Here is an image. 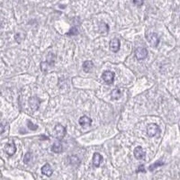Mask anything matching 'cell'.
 I'll return each mask as SVG.
<instances>
[{"label":"cell","instance_id":"1","mask_svg":"<svg viewBox=\"0 0 180 180\" xmlns=\"http://www.w3.org/2000/svg\"><path fill=\"white\" fill-rule=\"evenodd\" d=\"M160 132V129L159 127L155 123H150L148 124L147 127V134L149 137H154Z\"/></svg>","mask_w":180,"mask_h":180},{"label":"cell","instance_id":"2","mask_svg":"<svg viewBox=\"0 0 180 180\" xmlns=\"http://www.w3.org/2000/svg\"><path fill=\"white\" fill-rule=\"evenodd\" d=\"M54 131L55 132L56 136L58 140H61L63 139L66 136V129L60 123L57 124L54 128Z\"/></svg>","mask_w":180,"mask_h":180},{"label":"cell","instance_id":"3","mask_svg":"<svg viewBox=\"0 0 180 180\" xmlns=\"http://www.w3.org/2000/svg\"><path fill=\"white\" fill-rule=\"evenodd\" d=\"M101 77L106 84L110 85L114 82L115 73L113 71H106L103 73Z\"/></svg>","mask_w":180,"mask_h":180},{"label":"cell","instance_id":"4","mask_svg":"<svg viewBox=\"0 0 180 180\" xmlns=\"http://www.w3.org/2000/svg\"><path fill=\"white\" fill-rule=\"evenodd\" d=\"M146 40L153 47H157L159 43V37L156 33H152L148 34L146 37Z\"/></svg>","mask_w":180,"mask_h":180},{"label":"cell","instance_id":"5","mask_svg":"<svg viewBox=\"0 0 180 180\" xmlns=\"http://www.w3.org/2000/svg\"><path fill=\"white\" fill-rule=\"evenodd\" d=\"M41 101L39 98L36 96H33L29 98V104L33 111H37L40 108Z\"/></svg>","mask_w":180,"mask_h":180},{"label":"cell","instance_id":"6","mask_svg":"<svg viewBox=\"0 0 180 180\" xmlns=\"http://www.w3.org/2000/svg\"><path fill=\"white\" fill-rule=\"evenodd\" d=\"M134 54H135V56H136V57L137 58V59L141 60L146 59L148 54V52L145 48L138 47L135 50Z\"/></svg>","mask_w":180,"mask_h":180},{"label":"cell","instance_id":"7","mask_svg":"<svg viewBox=\"0 0 180 180\" xmlns=\"http://www.w3.org/2000/svg\"><path fill=\"white\" fill-rule=\"evenodd\" d=\"M120 42L119 40L117 38L112 39L109 42V47L111 51L113 52H118L120 50Z\"/></svg>","mask_w":180,"mask_h":180},{"label":"cell","instance_id":"8","mask_svg":"<svg viewBox=\"0 0 180 180\" xmlns=\"http://www.w3.org/2000/svg\"><path fill=\"white\" fill-rule=\"evenodd\" d=\"M4 152L9 156H12L17 152V147L14 143H7L4 146Z\"/></svg>","mask_w":180,"mask_h":180},{"label":"cell","instance_id":"9","mask_svg":"<svg viewBox=\"0 0 180 180\" xmlns=\"http://www.w3.org/2000/svg\"><path fill=\"white\" fill-rule=\"evenodd\" d=\"M134 157L138 160H141L144 159L146 156V153L144 151L141 146H137L134 151Z\"/></svg>","mask_w":180,"mask_h":180},{"label":"cell","instance_id":"10","mask_svg":"<svg viewBox=\"0 0 180 180\" xmlns=\"http://www.w3.org/2000/svg\"><path fill=\"white\" fill-rule=\"evenodd\" d=\"M92 122V120L91 119L86 115H84L83 117H80L79 119L80 125L83 128H86V127L91 126Z\"/></svg>","mask_w":180,"mask_h":180},{"label":"cell","instance_id":"11","mask_svg":"<svg viewBox=\"0 0 180 180\" xmlns=\"http://www.w3.org/2000/svg\"><path fill=\"white\" fill-rule=\"evenodd\" d=\"M103 160V157L101 155L98 153H95L93 155V158H92L93 166H95L96 168L99 167L100 164Z\"/></svg>","mask_w":180,"mask_h":180},{"label":"cell","instance_id":"12","mask_svg":"<svg viewBox=\"0 0 180 180\" xmlns=\"http://www.w3.org/2000/svg\"><path fill=\"white\" fill-rule=\"evenodd\" d=\"M41 172L43 175H45L47 177H51L54 171L51 166L48 163H46L41 168Z\"/></svg>","mask_w":180,"mask_h":180},{"label":"cell","instance_id":"13","mask_svg":"<svg viewBox=\"0 0 180 180\" xmlns=\"http://www.w3.org/2000/svg\"><path fill=\"white\" fill-rule=\"evenodd\" d=\"M51 151L56 154H59L63 152V146L60 143V140L56 141L52 145L51 147Z\"/></svg>","mask_w":180,"mask_h":180},{"label":"cell","instance_id":"14","mask_svg":"<svg viewBox=\"0 0 180 180\" xmlns=\"http://www.w3.org/2000/svg\"><path fill=\"white\" fill-rule=\"evenodd\" d=\"M83 71L85 73H89L94 67V63L90 60H87L83 63L82 65Z\"/></svg>","mask_w":180,"mask_h":180},{"label":"cell","instance_id":"15","mask_svg":"<svg viewBox=\"0 0 180 180\" xmlns=\"http://www.w3.org/2000/svg\"><path fill=\"white\" fill-rule=\"evenodd\" d=\"M120 97H121V92L119 89H115L112 91L111 92V97L112 99L118 100Z\"/></svg>","mask_w":180,"mask_h":180},{"label":"cell","instance_id":"16","mask_svg":"<svg viewBox=\"0 0 180 180\" xmlns=\"http://www.w3.org/2000/svg\"><path fill=\"white\" fill-rule=\"evenodd\" d=\"M164 164V162H162V161L158 160V161H157L156 162H155L154 164H152L151 166H149V169L150 171H153L155 169L157 168L158 167L163 166Z\"/></svg>","mask_w":180,"mask_h":180},{"label":"cell","instance_id":"17","mask_svg":"<svg viewBox=\"0 0 180 180\" xmlns=\"http://www.w3.org/2000/svg\"><path fill=\"white\" fill-rule=\"evenodd\" d=\"M79 34V31L77 27H71V29L68 32L66 33V35L68 36H77Z\"/></svg>","mask_w":180,"mask_h":180},{"label":"cell","instance_id":"18","mask_svg":"<svg viewBox=\"0 0 180 180\" xmlns=\"http://www.w3.org/2000/svg\"><path fill=\"white\" fill-rule=\"evenodd\" d=\"M32 154L31 153H27L24 157L23 159V162L25 164H28L29 162L32 160Z\"/></svg>","mask_w":180,"mask_h":180},{"label":"cell","instance_id":"19","mask_svg":"<svg viewBox=\"0 0 180 180\" xmlns=\"http://www.w3.org/2000/svg\"><path fill=\"white\" fill-rule=\"evenodd\" d=\"M27 126H28L29 129H30L32 131H36L38 128V125L34 124L30 120H28V122H27Z\"/></svg>","mask_w":180,"mask_h":180},{"label":"cell","instance_id":"20","mask_svg":"<svg viewBox=\"0 0 180 180\" xmlns=\"http://www.w3.org/2000/svg\"><path fill=\"white\" fill-rule=\"evenodd\" d=\"M133 2L136 6H141L144 4V0H133Z\"/></svg>","mask_w":180,"mask_h":180},{"label":"cell","instance_id":"21","mask_svg":"<svg viewBox=\"0 0 180 180\" xmlns=\"http://www.w3.org/2000/svg\"><path fill=\"white\" fill-rule=\"evenodd\" d=\"M138 171L140 172L145 171V168H144V166H143V165L140 166V167H139V168L138 169Z\"/></svg>","mask_w":180,"mask_h":180}]
</instances>
